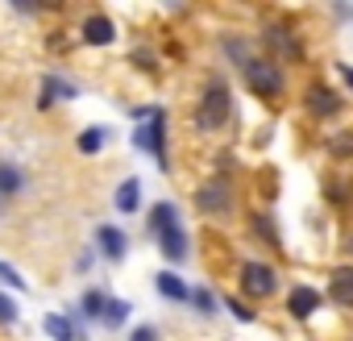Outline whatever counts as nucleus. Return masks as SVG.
Wrapping results in <instances>:
<instances>
[{"mask_svg":"<svg viewBox=\"0 0 353 341\" xmlns=\"http://www.w3.org/2000/svg\"><path fill=\"white\" fill-rule=\"evenodd\" d=\"M100 146H104V129H100V125H92V129L79 133V150H83V154H100Z\"/></svg>","mask_w":353,"mask_h":341,"instance_id":"18","label":"nucleus"},{"mask_svg":"<svg viewBox=\"0 0 353 341\" xmlns=\"http://www.w3.org/2000/svg\"><path fill=\"white\" fill-rule=\"evenodd\" d=\"M75 96V88L67 84V79H46L42 84V104H54V100H71Z\"/></svg>","mask_w":353,"mask_h":341,"instance_id":"15","label":"nucleus"},{"mask_svg":"<svg viewBox=\"0 0 353 341\" xmlns=\"http://www.w3.org/2000/svg\"><path fill=\"white\" fill-rule=\"evenodd\" d=\"M328 300L353 308V266H336L332 279H328Z\"/></svg>","mask_w":353,"mask_h":341,"instance_id":"5","label":"nucleus"},{"mask_svg":"<svg viewBox=\"0 0 353 341\" xmlns=\"http://www.w3.org/2000/svg\"><path fill=\"white\" fill-rule=\"evenodd\" d=\"M129 316V304H121V300H108V308H104V320L108 324H121Z\"/></svg>","mask_w":353,"mask_h":341,"instance_id":"20","label":"nucleus"},{"mask_svg":"<svg viewBox=\"0 0 353 341\" xmlns=\"http://www.w3.org/2000/svg\"><path fill=\"white\" fill-rule=\"evenodd\" d=\"M266 42H270V46H279L287 59H299V55H303V46L291 38V30H287V26H270V30H266Z\"/></svg>","mask_w":353,"mask_h":341,"instance_id":"11","label":"nucleus"},{"mask_svg":"<svg viewBox=\"0 0 353 341\" xmlns=\"http://www.w3.org/2000/svg\"><path fill=\"white\" fill-rule=\"evenodd\" d=\"M196 308H200V312H212V308H216V304H212V295H208L204 287L196 291Z\"/></svg>","mask_w":353,"mask_h":341,"instance_id":"24","label":"nucleus"},{"mask_svg":"<svg viewBox=\"0 0 353 341\" xmlns=\"http://www.w3.org/2000/svg\"><path fill=\"white\" fill-rule=\"evenodd\" d=\"M0 320H5V324H13V320H17V304H13L5 291H0Z\"/></svg>","mask_w":353,"mask_h":341,"instance_id":"22","label":"nucleus"},{"mask_svg":"<svg viewBox=\"0 0 353 341\" xmlns=\"http://www.w3.org/2000/svg\"><path fill=\"white\" fill-rule=\"evenodd\" d=\"M274 287H279V279H274V271H270L266 262H245V266H241V291H245V295L262 300V295H270Z\"/></svg>","mask_w":353,"mask_h":341,"instance_id":"3","label":"nucleus"},{"mask_svg":"<svg viewBox=\"0 0 353 341\" xmlns=\"http://www.w3.org/2000/svg\"><path fill=\"white\" fill-rule=\"evenodd\" d=\"M96 242H100L104 258H112V262L125 258V233H121L117 225H100V229H96Z\"/></svg>","mask_w":353,"mask_h":341,"instance_id":"7","label":"nucleus"},{"mask_svg":"<svg viewBox=\"0 0 353 341\" xmlns=\"http://www.w3.org/2000/svg\"><path fill=\"white\" fill-rule=\"evenodd\" d=\"M307 108H312L316 117H332V113L341 108V96H336L332 88H324V84H312V88H307Z\"/></svg>","mask_w":353,"mask_h":341,"instance_id":"4","label":"nucleus"},{"mask_svg":"<svg viewBox=\"0 0 353 341\" xmlns=\"http://www.w3.org/2000/svg\"><path fill=\"white\" fill-rule=\"evenodd\" d=\"M158 246H162V254L170 262H183L188 258V233H183V225H170L166 233H158Z\"/></svg>","mask_w":353,"mask_h":341,"instance_id":"6","label":"nucleus"},{"mask_svg":"<svg viewBox=\"0 0 353 341\" xmlns=\"http://www.w3.org/2000/svg\"><path fill=\"white\" fill-rule=\"evenodd\" d=\"M112 34H117V30H112L108 17H88V21H83V42H92V46H108Z\"/></svg>","mask_w":353,"mask_h":341,"instance_id":"10","label":"nucleus"},{"mask_svg":"<svg viewBox=\"0 0 353 341\" xmlns=\"http://www.w3.org/2000/svg\"><path fill=\"white\" fill-rule=\"evenodd\" d=\"M21 188V170L9 166V162H0V196H13Z\"/></svg>","mask_w":353,"mask_h":341,"instance_id":"17","label":"nucleus"},{"mask_svg":"<svg viewBox=\"0 0 353 341\" xmlns=\"http://www.w3.org/2000/svg\"><path fill=\"white\" fill-rule=\"evenodd\" d=\"M336 67H341V75H345V84L353 88V67H349V63H336Z\"/></svg>","mask_w":353,"mask_h":341,"instance_id":"26","label":"nucleus"},{"mask_svg":"<svg viewBox=\"0 0 353 341\" xmlns=\"http://www.w3.org/2000/svg\"><path fill=\"white\" fill-rule=\"evenodd\" d=\"M121 213H137V204H141V184L137 179H125L121 188H117V200H112Z\"/></svg>","mask_w":353,"mask_h":341,"instance_id":"12","label":"nucleus"},{"mask_svg":"<svg viewBox=\"0 0 353 341\" xmlns=\"http://www.w3.org/2000/svg\"><path fill=\"white\" fill-rule=\"evenodd\" d=\"M196 204H200L204 213H225V208H229V188H225V184H204L200 196H196Z\"/></svg>","mask_w":353,"mask_h":341,"instance_id":"9","label":"nucleus"},{"mask_svg":"<svg viewBox=\"0 0 353 341\" xmlns=\"http://www.w3.org/2000/svg\"><path fill=\"white\" fill-rule=\"evenodd\" d=\"M46 333H50L54 341H75V329H71V320H67L63 312H50V316H46Z\"/></svg>","mask_w":353,"mask_h":341,"instance_id":"16","label":"nucleus"},{"mask_svg":"<svg viewBox=\"0 0 353 341\" xmlns=\"http://www.w3.org/2000/svg\"><path fill=\"white\" fill-rule=\"evenodd\" d=\"M287 308H291V316H295V320H307V316L320 308V291H312V287H295V291H291V300H287Z\"/></svg>","mask_w":353,"mask_h":341,"instance_id":"8","label":"nucleus"},{"mask_svg":"<svg viewBox=\"0 0 353 341\" xmlns=\"http://www.w3.org/2000/svg\"><path fill=\"white\" fill-rule=\"evenodd\" d=\"M245 84H250L258 96H266V100L283 92V75H279V67L266 63V59H250V63H245Z\"/></svg>","mask_w":353,"mask_h":341,"instance_id":"2","label":"nucleus"},{"mask_svg":"<svg viewBox=\"0 0 353 341\" xmlns=\"http://www.w3.org/2000/svg\"><path fill=\"white\" fill-rule=\"evenodd\" d=\"M229 312H233V316H241V320H254V312H250L245 304H237V300H229Z\"/></svg>","mask_w":353,"mask_h":341,"instance_id":"25","label":"nucleus"},{"mask_svg":"<svg viewBox=\"0 0 353 341\" xmlns=\"http://www.w3.org/2000/svg\"><path fill=\"white\" fill-rule=\"evenodd\" d=\"M154 283H158V291H162L166 300H188V295H192V291H188V283H183L179 275H170V271H162Z\"/></svg>","mask_w":353,"mask_h":341,"instance_id":"13","label":"nucleus"},{"mask_svg":"<svg viewBox=\"0 0 353 341\" xmlns=\"http://www.w3.org/2000/svg\"><path fill=\"white\" fill-rule=\"evenodd\" d=\"M79 304H83V312H88V316H104L108 295H104V291H83V300H79Z\"/></svg>","mask_w":353,"mask_h":341,"instance_id":"19","label":"nucleus"},{"mask_svg":"<svg viewBox=\"0 0 353 341\" xmlns=\"http://www.w3.org/2000/svg\"><path fill=\"white\" fill-rule=\"evenodd\" d=\"M0 279H5V283H9L13 291H26V279H21V275H17V271L9 266V262H0Z\"/></svg>","mask_w":353,"mask_h":341,"instance_id":"21","label":"nucleus"},{"mask_svg":"<svg viewBox=\"0 0 353 341\" xmlns=\"http://www.w3.org/2000/svg\"><path fill=\"white\" fill-rule=\"evenodd\" d=\"M129 341H158V333H154V324H137L129 333Z\"/></svg>","mask_w":353,"mask_h":341,"instance_id":"23","label":"nucleus"},{"mask_svg":"<svg viewBox=\"0 0 353 341\" xmlns=\"http://www.w3.org/2000/svg\"><path fill=\"white\" fill-rule=\"evenodd\" d=\"M229 108H233L229 88H225L221 79H216V84H208V92H204V100H200V113H196L200 129H221V125L229 121Z\"/></svg>","mask_w":353,"mask_h":341,"instance_id":"1","label":"nucleus"},{"mask_svg":"<svg viewBox=\"0 0 353 341\" xmlns=\"http://www.w3.org/2000/svg\"><path fill=\"white\" fill-rule=\"evenodd\" d=\"M170 225H179V213H174V204H158V208L150 213V233L158 237V233H166Z\"/></svg>","mask_w":353,"mask_h":341,"instance_id":"14","label":"nucleus"}]
</instances>
